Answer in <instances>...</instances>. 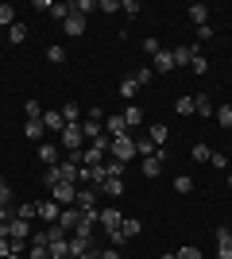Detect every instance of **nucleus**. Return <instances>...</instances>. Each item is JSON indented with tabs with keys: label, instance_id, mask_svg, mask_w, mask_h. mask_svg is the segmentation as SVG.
<instances>
[{
	"label": "nucleus",
	"instance_id": "nucleus-1",
	"mask_svg": "<svg viewBox=\"0 0 232 259\" xmlns=\"http://www.w3.org/2000/svg\"><path fill=\"white\" fill-rule=\"evenodd\" d=\"M109 159L132 162V159H135V136H116V140L109 143Z\"/></svg>",
	"mask_w": 232,
	"mask_h": 259
},
{
	"label": "nucleus",
	"instance_id": "nucleus-2",
	"mask_svg": "<svg viewBox=\"0 0 232 259\" xmlns=\"http://www.w3.org/2000/svg\"><path fill=\"white\" fill-rule=\"evenodd\" d=\"M0 236L16 240V244H23V240H31V225L27 221H20V217H12L8 225H0Z\"/></svg>",
	"mask_w": 232,
	"mask_h": 259
},
{
	"label": "nucleus",
	"instance_id": "nucleus-3",
	"mask_svg": "<svg viewBox=\"0 0 232 259\" xmlns=\"http://www.w3.org/2000/svg\"><path fill=\"white\" fill-rule=\"evenodd\" d=\"M58 140H62V147H66V151H81V143H85V136H81V124H66Z\"/></svg>",
	"mask_w": 232,
	"mask_h": 259
},
{
	"label": "nucleus",
	"instance_id": "nucleus-4",
	"mask_svg": "<svg viewBox=\"0 0 232 259\" xmlns=\"http://www.w3.org/2000/svg\"><path fill=\"white\" fill-rule=\"evenodd\" d=\"M51 194H55L58 205L66 209V205H74V201H77V182H58V186H51Z\"/></svg>",
	"mask_w": 232,
	"mask_h": 259
},
{
	"label": "nucleus",
	"instance_id": "nucleus-5",
	"mask_svg": "<svg viewBox=\"0 0 232 259\" xmlns=\"http://www.w3.org/2000/svg\"><path fill=\"white\" fill-rule=\"evenodd\" d=\"M163 162H166V151L159 147V151H155L151 159H144V166H140V170H144V178H159V174H163Z\"/></svg>",
	"mask_w": 232,
	"mask_h": 259
},
{
	"label": "nucleus",
	"instance_id": "nucleus-6",
	"mask_svg": "<svg viewBox=\"0 0 232 259\" xmlns=\"http://www.w3.org/2000/svg\"><path fill=\"white\" fill-rule=\"evenodd\" d=\"M43 128H47V132H55V136H62V128H66L62 108H47V112H43Z\"/></svg>",
	"mask_w": 232,
	"mask_h": 259
},
{
	"label": "nucleus",
	"instance_id": "nucleus-7",
	"mask_svg": "<svg viewBox=\"0 0 232 259\" xmlns=\"http://www.w3.org/2000/svg\"><path fill=\"white\" fill-rule=\"evenodd\" d=\"M97 197H101V190H93V186H77V201H74V205L77 209H101Z\"/></svg>",
	"mask_w": 232,
	"mask_h": 259
},
{
	"label": "nucleus",
	"instance_id": "nucleus-8",
	"mask_svg": "<svg viewBox=\"0 0 232 259\" xmlns=\"http://www.w3.org/2000/svg\"><path fill=\"white\" fill-rule=\"evenodd\" d=\"M170 54H174V66H190L194 58H198V47L194 43H178V47H170Z\"/></svg>",
	"mask_w": 232,
	"mask_h": 259
},
{
	"label": "nucleus",
	"instance_id": "nucleus-9",
	"mask_svg": "<svg viewBox=\"0 0 232 259\" xmlns=\"http://www.w3.org/2000/svg\"><path fill=\"white\" fill-rule=\"evenodd\" d=\"M77 225H81V209H77V205H66L62 213H58V228H66V232H74Z\"/></svg>",
	"mask_w": 232,
	"mask_h": 259
},
{
	"label": "nucleus",
	"instance_id": "nucleus-10",
	"mask_svg": "<svg viewBox=\"0 0 232 259\" xmlns=\"http://www.w3.org/2000/svg\"><path fill=\"white\" fill-rule=\"evenodd\" d=\"M62 31H66L70 39L85 35V16H81V12H70V16H66V23H62Z\"/></svg>",
	"mask_w": 232,
	"mask_h": 259
},
{
	"label": "nucleus",
	"instance_id": "nucleus-11",
	"mask_svg": "<svg viewBox=\"0 0 232 259\" xmlns=\"http://www.w3.org/2000/svg\"><path fill=\"white\" fill-rule=\"evenodd\" d=\"M58 213H62V205H58L55 197H51V201H39V221H47V225H58Z\"/></svg>",
	"mask_w": 232,
	"mask_h": 259
},
{
	"label": "nucleus",
	"instance_id": "nucleus-12",
	"mask_svg": "<svg viewBox=\"0 0 232 259\" xmlns=\"http://www.w3.org/2000/svg\"><path fill=\"white\" fill-rule=\"evenodd\" d=\"M105 136H112V140H116V136H128L124 116H116V112H112V116H105Z\"/></svg>",
	"mask_w": 232,
	"mask_h": 259
},
{
	"label": "nucleus",
	"instance_id": "nucleus-13",
	"mask_svg": "<svg viewBox=\"0 0 232 259\" xmlns=\"http://www.w3.org/2000/svg\"><path fill=\"white\" fill-rule=\"evenodd\" d=\"M151 70H155V74H170V70H174V54L163 47V51L155 54V66H151Z\"/></svg>",
	"mask_w": 232,
	"mask_h": 259
},
{
	"label": "nucleus",
	"instance_id": "nucleus-14",
	"mask_svg": "<svg viewBox=\"0 0 232 259\" xmlns=\"http://www.w3.org/2000/svg\"><path fill=\"white\" fill-rule=\"evenodd\" d=\"M101 197H124V178H105L101 182Z\"/></svg>",
	"mask_w": 232,
	"mask_h": 259
},
{
	"label": "nucleus",
	"instance_id": "nucleus-15",
	"mask_svg": "<svg viewBox=\"0 0 232 259\" xmlns=\"http://www.w3.org/2000/svg\"><path fill=\"white\" fill-rule=\"evenodd\" d=\"M66 240H51V244H47V255H51V259H70V244H66Z\"/></svg>",
	"mask_w": 232,
	"mask_h": 259
},
{
	"label": "nucleus",
	"instance_id": "nucleus-16",
	"mask_svg": "<svg viewBox=\"0 0 232 259\" xmlns=\"http://www.w3.org/2000/svg\"><path fill=\"white\" fill-rule=\"evenodd\" d=\"M120 116H124V124H128V132L144 124V112H140V105H128V108H124V112H120Z\"/></svg>",
	"mask_w": 232,
	"mask_h": 259
},
{
	"label": "nucleus",
	"instance_id": "nucleus-17",
	"mask_svg": "<svg viewBox=\"0 0 232 259\" xmlns=\"http://www.w3.org/2000/svg\"><path fill=\"white\" fill-rule=\"evenodd\" d=\"M190 20H194V27H205V23H209V8H205V4H190Z\"/></svg>",
	"mask_w": 232,
	"mask_h": 259
},
{
	"label": "nucleus",
	"instance_id": "nucleus-18",
	"mask_svg": "<svg viewBox=\"0 0 232 259\" xmlns=\"http://www.w3.org/2000/svg\"><path fill=\"white\" fill-rule=\"evenodd\" d=\"M194 112H198V116H213V112H217L213 101H209V93H198V97H194Z\"/></svg>",
	"mask_w": 232,
	"mask_h": 259
},
{
	"label": "nucleus",
	"instance_id": "nucleus-19",
	"mask_svg": "<svg viewBox=\"0 0 232 259\" xmlns=\"http://www.w3.org/2000/svg\"><path fill=\"white\" fill-rule=\"evenodd\" d=\"M39 159H43L47 166H55V162H62V159H58V147H55V143H39Z\"/></svg>",
	"mask_w": 232,
	"mask_h": 259
},
{
	"label": "nucleus",
	"instance_id": "nucleus-20",
	"mask_svg": "<svg viewBox=\"0 0 232 259\" xmlns=\"http://www.w3.org/2000/svg\"><path fill=\"white\" fill-rule=\"evenodd\" d=\"M16 217H20V221H27V225H31L35 217H39V201H23V205L16 209Z\"/></svg>",
	"mask_w": 232,
	"mask_h": 259
},
{
	"label": "nucleus",
	"instance_id": "nucleus-21",
	"mask_svg": "<svg viewBox=\"0 0 232 259\" xmlns=\"http://www.w3.org/2000/svg\"><path fill=\"white\" fill-rule=\"evenodd\" d=\"M43 120H27V124H23V140H43Z\"/></svg>",
	"mask_w": 232,
	"mask_h": 259
},
{
	"label": "nucleus",
	"instance_id": "nucleus-22",
	"mask_svg": "<svg viewBox=\"0 0 232 259\" xmlns=\"http://www.w3.org/2000/svg\"><path fill=\"white\" fill-rule=\"evenodd\" d=\"M62 116H66V124H81V105H77V101H66V105H62Z\"/></svg>",
	"mask_w": 232,
	"mask_h": 259
},
{
	"label": "nucleus",
	"instance_id": "nucleus-23",
	"mask_svg": "<svg viewBox=\"0 0 232 259\" xmlns=\"http://www.w3.org/2000/svg\"><path fill=\"white\" fill-rule=\"evenodd\" d=\"M166 136H170V132H166V124H151V132H147V140H151L155 147H163Z\"/></svg>",
	"mask_w": 232,
	"mask_h": 259
},
{
	"label": "nucleus",
	"instance_id": "nucleus-24",
	"mask_svg": "<svg viewBox=\"0 0 232 259\" xmlns=\"http://www.w3.org/2000/svg\"><path fill=\"white\" fill-rule=\"evenodd\" d=\"M120 232H124V236H128V240H132V236H140V232H144V225H140V221H135V217H124V225H120Z\"/></svg>",
	"mask_w": 232,
	"mask_h": 259
},
{
	"label": "nucleus",
	"instance_id": "nucleus-25",
	"mask_svg": "<svg viewBox=\"0 0 232 259\" xmlns=\"http://www.w3.org/2000/svg\"><path fill=\"white\" fill-rule=\"evenodd\" d=\"M47 62H55V66H62V62H66V47H47Z\"/></svg>",
	"mask_w": 232,
	"mask_h": 259
},
{
	"label": "nucleus",
	"instance_id": "nucleus-26",
	"mask_svg": "<svg viewBox=\"0 0 232 259\" xmlns=\"http://www.w3.org/2000/svg\"><path fill=\"white\" fill-rule=\"evenodd\" d=\"M174 194H194V178L190 174H178L174 178Z\"/></svg>",
	"mask_w": 232,
	"mask_h": 259
},
{
	"label": "nucleus",
	"instance_id": "nucleus-27",
	"mask_svg": "<svg viewBox=\"0 0 232 259\" xmlns=\"http://www.w3.org/2000/svg\"><path fill=\"white\" fill-rule=\"evenodd\" d=\"M43 112H47V108L39 105V101H27V105H23V116H27V120H43Z\"/></svg>",
	"mask_w": 232,
	"mask_h": 259
},
{
	"label": "nucleus",
	"instance_id": "nucleus-28",
	"mask_svg": "<svg viewBox=\"0 0 232 259\" xmlns=\"http://www.w3.org/2000/svg\"><path fill=\"white\" fill-rule=\"evenodd\" d=\"M135 93H140V85H135V77H124V81H120V97H124V101H132Z\"/></svg>",
	"mask_w": 232,
	"mask_h": 259
},
{
	"label": "nucleus",
	"instance_id": "nucleus-29",
	"mask_svg": "<svg viewBox=\"0 0 232 259\" xmlns=\"http://www.w3.org/2000/svg\"><path fill=\"white\" fill-rule=\"evenodd\" d=\"M213 116H217V124H221V128H232V105H221Z\"/></svg>",
	"mask_w": 232,
	"mask_h": 259
},
{
	"label": "nucleus",
	"instance_id": "nucleus-30",
	"mask_svg": "<svg viewBox=\"0 0 232 259\" xmlns=\"http://www.w3.org/2000/svg\"><path fill=\"white\" fill-rule=\"evenodd\" d=\"M16 23V8L12 4H0V27H12Z\"/></svg>",
	"mask_w": 232,
	"mask_h": 259
},
{
	"label": "nucleus",
	"instance_id": "nucleus-31",
	"mask_svg": "<svg viewBox=\"0 0 232 259\" xmlns=\"http://www.w3.org/2000/svg\"><path fill=\"white\" fill-rule=\"evenodd\" d=\"M174 108H178V116H194V97H178Z\"/></svg>",
	"mask_w": 232,
	"mask_h": 259
},
{
	"label": "nucleus",
	"instance_id": "nucleus-32",
	"mask_svg": "<svg viewBox=\"0 0 232 259\" xmlns=\"http://www.w3.org/2000/svg\"><path fill=\"white\" fill-rule=\"evenodd\" d=\"M8 39H12V43H23V39H27V27H23V23H12V27H8Z\"/></svg>",
	"mask_w": 232,
	"mask_h": 259
},
{
	"label": "nucleus",
	"instance_id": "nucleus-33",
	"mask_svg": "<svg viewBox=\"0 0 232 259\" xmlns=\"http://www.w3.org/2000/svg\"><path fill=\"white\" fill-rule=\"evenodd\" d=\"M70 12H74V4H51V16H55V20H62V23H66Z\"/></svg>",
	"mask_w": 232,
	"mask_h": 259
},
{
	"label": "nucleus",
	"instance_id": "nucleus-34",
	"mask_svg": "<svg viewBox=\"0 0 232 259\" xmlns=\"http://www.w3.org/2000/svg\"><path fill=\"white\" fill-rule=\"evenodd\" d=\"M66 244H70V255H81V251L89 248V240H81V236H70Z\"/></svg>",
	"mask_w": 232,
	"mask_h": 259
},
{
	"label": "nucleus",
	"instance_id": "nucleus-35",
	"mask_svg": "<svg viewBox=\"0 0 232 259\" xmlns=\"http://www.w3.org/2000/svg\"><path fill=\"white\" fill-rule=\"evenodd\" d=\"M190 155H194V162H209V147H205V143H194V151H190Z\"/></svg>",
	"mask_w": 232,
	"mask_h": 259
},
{
	"label": "nucleus",
	"instance_id": "nucleus-36",
	"mask_svg": "<svg viewBox=\"0 0 232 259\" xmlns=\"http://www.w3.org/2000/svg\"><path fill=\"white\" fill-rule=\"evenodd\" d=\"M0 205H12V186H8L4 174H0Z\"/></svg>",
	"mask_w": 232,
	"mask_h": 259
},
{
	"label": "nucleus",
	"instance_id": "nucleus-37",
	"mask_svg": "<svg viewBox=\"0 0 232 259\" xmlns=\"http://www.w3.org/2000/svg\"><path fill=\"white\" fill-rule=\"evenodd\" d=\"M174 259H201V251L194 248V244H186V248H178V251H174Z\"/></svg>",
	"mask_w": 232,
	"mask_h": 259
},
{
	"label": "nucleus",
	"instance_id": "nucleus-38",
	"mask_svg": "<svg viewBox=\"0 0 232 259\" xmlns=\"http://www.w3.org/2000/svg\"><path fill=\"white\" fill-rule=\"evenodd\" d=\"M135 85H140V89H144V85H151V77H155V70H135Z\"/></svg>",
	"mask_w": 232,
	"mask_h": 259
},
{
	"label": "nucleus",
	"instance_id": "nucleus-39",
	"mask_svg": "<svg viewBox=\"0 0 232 259\" xmlns=\"http://www.w3.org/2000/svg\"><path fill=\"white\" fill-rule=\"evenodd\" d=\"M93 8H97V0H74V12H81V16H89Z\"/></svg>",
	"mask_w": 232,
	"mask_h": 259
},
{
	"label": "nucleus",
	"instance_id": "nucleus-40",
	"mask_svg": "<svg viewBox=\"0 0 232 259\" xmlns=\"http://www.w3.org/2000/svg\"><path fill=\"white\" fill-rule=\"evenodd\" d=\"M140 47H144V51L151 54V58H155V54H159V51H163V43H159V39H144V43H140Z\"/></svg>",
	"mask_w": 232,
	"mask_h": 259
},
{
	"label": "nucleus",
	"instance_id": "nucleus-41",
	"mask_svg": "<svg viewBox=\"0 0 232 259\" xmlns=\"http://www.w3.org/2000/svg\"><path fill=\"white\" fill-rule=\"evenodd\" d=\"M120 12H124V16H140V0H124Z\"/></svg>",
	"mask_w": 232,
	"mask_h": 259
},
{
	"label": "nucleus",
	"instance_id": "nucleus-42",
	"mask_svg": "<svg viewBox=\"0 0 232 259\" xmlns=\"http://www.w3.org/2000/svg\"><path fill=\"white\" fill-rule=\"evenodd\" d=\"M209 162H213V170H224V166H228V159H224L221 151H213V155H209Z\"/></svg>",
	"mask_w": 232,
	"mask_h": 259
},
{
	"label": "nucleus",
	"instance_id": "nucleus-43",
	"mask_svg": "<svg viewBox=\"0 0 232 259\" xmlns=\"http://www.w3.org/2000/svg\"><path fill=\"white\" fill-rule=\"evenodd\" d=\"M224 244H232V228H217V248H224Z\"/></svg>",
	"mask_w": 232,
	"mask_h": 259
},
{
	"label": "nucleus",
	"instance_id": "nucleus-44",
	"mask_svg": "<svg viewBox=\"0 0 232 259\" xmlns=\"http://www.w3.org/2000/svg\"><path fill=\"white\" fill-rule=\"evenodd\" d=\"M190 70H194V74H205V70H209V62H205V58H201V54H198V58L190 62Z\"/></svg>",
	"mask_w": 232,
	"mask_h": 259
},
{
	"label": "nucleus",
	"instance_id": "nucleus-45",
	"mask_svg": "<svg viewBox=\"0 0 232 259\" xmlns=\"http://www.w3.org/2000/svg\"><path fill=\"white\" fill-rule=\"evenodd\" d=\"M97 8H101V12H112V16H116V12H120V4H116V0H101Z\"/></svg>",
	"mask_w": 232,
	"mask_h": 259
},
{
	"label": "nucleus",
	"instance_id": "nucleus-46",
	"mask_svg": "<svg viewBox=\"0 0 232 259\" xmlns=\"http://www.w3.org/2000/svg\"><path fill=\"white\" fill-rule=\"evenodd\" d=\"M8 255H12V240L0 236V259H8Z\"/></svg>",
	"mask_w": 232,
	"mask_h": 259
},
{
	"label": "nucleus",
	"instance_id": "nucleus-47",
	"mask_svg": "<svg viewBox=\"0 0 232 259\" xmlns=\"http://www.w3.org/2000/svg\"><path fill=\"white\" fill-rule=\"evenodd\" d=\"M27 259H51V255H47V248H35V244H31V251H27Z\"/></svg>",
	"mask_w": 232,
	"mask_h": 259
},
{
	"label": "nucleus",
	"instance_id": "nucleus-48",
	"mask_svg": "<svg viewBox=\"0 0 232 259\" xmlns=\"http://www.w3.org/2000/svg\"><path fill=\"white\" fill-rule=\"evenodd\" d=\"M198 39H201V43H209V39H213V27H209V23H205V27H198Z\"/></svg>",
	"mask_w": 232,
	"mask_h": 259
},
{
	"label": "nucleus",
	"instance_id": "nucleus-49",
	"mask_svg": "<svg viewBox=\"0 0 232 259\" xmlns=\"http://www.w3.org/2000/svg\"><path fill=\"white\" fill-rule=\"evenodd\" d=\"M70 259H101V251H93V248H85L81 255H70Z\"/></svg>",
	"mask_w": 232,
	"mask_h": 259
},
{
	"label": "nucleus",
	"instance_id": "nucleus-50",
	"mask_svg": "<svg viewBox=\"0 0 232 259\" xmlns=\"http://www.w3.org/2000/svg\"><path fill=\"white\" fill-rule=\"evenodd\" d=\"M101 259H124V255H120V248H109V251H101Z\"/></svg>",
	"mask_w": 232,
	"mask_h": 259
},
{
	"label": "nucleus",
	"instance_id": "nucleus-51",
	"mask_svg": "<svg viewBox=\"0 0 232 259\" xmlns=\"http://www.w3.org/2000/svg\"><path fill=\"white\" fill-rule=\"evenodd\" d=\"M217 259H232V244H224V248H217Z\"/></svg>",
	"mask_w": 232,
	"mask_h": 259
},
{
	"label": "nucleus",
	"instance_id": "nucleus-52",
	"mask_svg": "<svg viewBox=\"0 0 232 259\" xmlns=\"http://www.w3.org/2000/svg\"><path fill=\"white\" fill-rule=\"evenodd\" d=\"M159 259H174V251H163V255H159Z\"/></svg>",
	"mask_w": 232,
	"mask_h": 259
},
{
	"label": "nucleus",
	"instance_id": "nucleus-53",
	"mask_svg": "<svg viewBox=\"0 0 232 259\" xmlns=\"http://www.w3.org/2000/svg\"><path fill=\"white\" fill-rule=\"evenodd\" d=\"M228 186H232V170H228Z\"/></svg>",
	"mask_w": 232,
	"mask_h": 259
},
{
	"label": "nucleus",
	"instance_id": "nucleus-54",
	"mask_svg": "<svg viewBox=\"0 0 232 259\" xmlns=\"http://www.w3.org/2000/svg\"><path fill=\"white\" fill-rule=\"evenodd\" d=\"M0 35H4V27H0Z\"/></svg>",
	"mask_w": 232,
	"mask_h": 259
}]
</instances>
